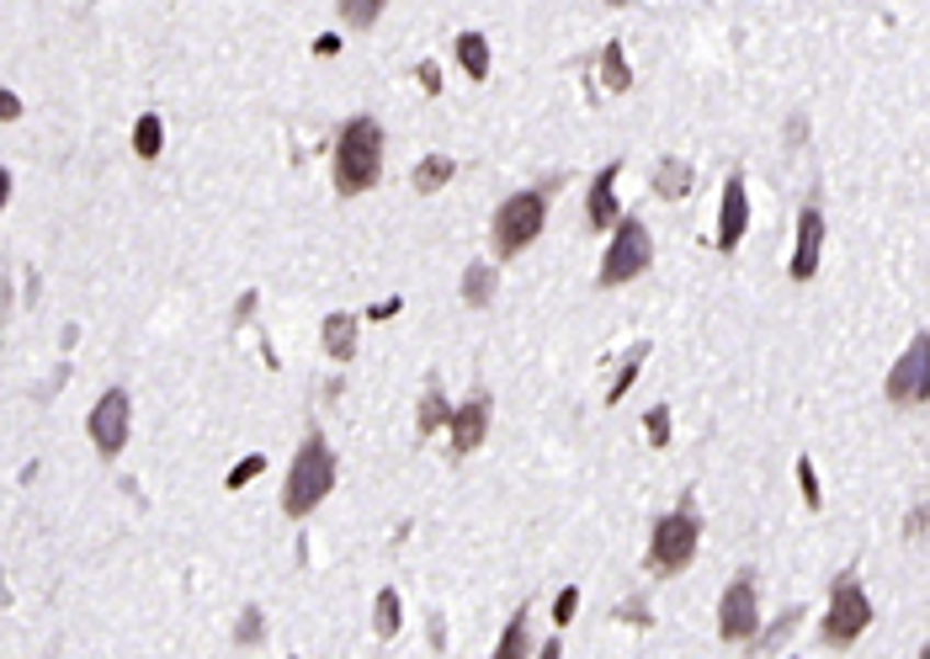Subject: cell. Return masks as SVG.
I'll list each match as a JSON object with an SVG mask.
<instances>
[{
  "mask_svg": "<svg viewBox=\"0 0 930 659\" xmlns=\"http://www.w3.org/2000/svg\"><path fill=\"white\" fill-rule=\"evenodd\" d=\"M11 117H22V96H16V91H0V123H11Z\"/></svg>",
  "mask_w": 930,
  "mask_h": 659,
  "instance_id": "cell-32",
  "label": "cell"
},
{
  "mask_svg": "<svg viewBox=\"0 0 930 659\" xmlns=\"http://www.w3.org/2000/svg\"><path fill=\"white\" fill-rule=\"evenodd\" d=\"M463 298H468L474 309H484V304L495 298V266H484V261H474V266L463 272Z\"/></svg>",
  "mask_w": 930,
  "mask_h": 659,
  "instance_id": "cell-19",
  "label": "cell"
},
{
  "mask_svg": "<svg viewBox=\"0 0 930 659\" xmlns=\"http://www.w3.org/2000/svg\"><path fill=\"white\" fill-rule=\"evenodd\" d=\"M336 489V452L325 436H309L298 457H293V468H287V485H282V511L287 516H304L314 511L325 495Z\"/></svg>",
  "mask_w": 930,
  "mask_h": 659,
  "instance_id": "cell-2",
  "label": "cell"
},
{
  "mask_svg": "<svg viewBox=\"0 0 930 659\" xmlns=\"http://www.w3.org/2000/svg\"><path fill=\"white\" fill-rule=\"evenodd\" d=\"M543 659H564V644H558V638H553L548 649H543Z\"/></svg>",
  "mask_w": 930,
  "mask_h": 659,
  "instance_id": "cell-36",
  "label": "cell"
},
{
  "mask_svg": "<svg viewBox=\"0 0 930 659\" xmlns=\"http://www.w3.org/2000/svg\"><path fill=\"white\" fill-rule=\"evenodd\" d=\"M617 171H622V160H612V166H601L596 181H590V197H586L590 229H612V224L622 218V208H617Z\"/></svg>",
  "mask_w": 930,
  "mask_h": 659,
  "instance_id": "cell-12",
  "label": "cell"
},
{
  "mask_svg": "<svg viewBox=\"0 0 930 659\" xmlns=\"http://www.w3.org/2000/svg\"><path fill=\"white\" fill-rule=\"evenodd\" d=\"M341 11H345V22H351V27H373V22L383 16V0H345Z\"/></svg>",
  "mask_w": 930,
  "mask_h": 659,
  "instance_id": "cell-25",
  "label": "cell"
},
{
  "mask_svg": "<svg viewBox=\"0 0 930 659\" xmlns=\"http://www.w3.org/2000/svg\"><path fill=\"white\" fill-rule=\"evenodd\" d=\"M11 203V171H0V208Z\"/></svg>",
  "mask_w": 930,
  "mask_h": 659,
  "instance_id": "cell-35",
  "label": "cell"
},
{
  "mask_svg": "<svg viewBox=\"0 0 930 659\" xmlns=\"http://www.w3.org/2000/svg\"><path fill=\"white\" fill-rule=\"evenodd\" d=\"M696 516L687 511H676V516H659L655 521V537H649V564H655V575H681L696 554Z\"/></svg>",
  "mask_w": 930,
  "mask_h": 659,
  "instance_id": "cell-6",
  "label": "cell"
},
{
  "mask_svg": "<svg viewBox=\"0 0 930 659\" xmlns=\"http://www.w3.org/2000/svg\"><path fill=\"white\" fill-rule=\"evenodd\" d=\"M745 224H750V192H745V175H728L724 208H718V250H734V245L745 240Z\"/></svg>",
  "mask_w": 930,
  "mask_h": 659,
  "instance_id": "cell-11",
  "label": "cell"
},
{
  "mask_svg": "<svg viewBox=\"0 0 930 659\" xmlns=\"http://www.w3.org/2000/svg\"><path fill=\"white\" fill-rule=\"evenodd\" d=\"M405 623V612H399V590H378V606H373V627H378V638H394Z\"/></svg>",
  "mask_w": 930,
  "mask_h": 659,
  "instance_id": "cell-22",
  "label": "cell"
},
{
  "mask_svg": "<svg viewBox=\"0 0 930 659\" xmlns=\"http://www.w3.org/2000/svg\"><path fill=\"white\" fill-rule=\"evenodd\" d=\"M543 218H548V197H543V192H517V197H506L500 213H495V250H500V255L526 250V245L543 235Z\"/></svg>",
  "mask_w": 930,
  "mask_h": 659,
  "instance_id": "cell-3",
  "label": "cell"
},
{
  "mask_svg": "<svg viewBox=\"0 0 930 659\" xmlns=\"http://www.w3.org/2000/svg\"><path fill=\"white\" fill-rule=\"evenodd\" d=\"M797 489H803V500H808V511H819V474H814V463L808 457H797Z\"/></svg>",
  "mask_w": 930,
  "mask_h": 659,
  "instance_id": "cell-27",
  "label": "cell"
},
{
  "mask_svg": "<svg viewBox=\"0 0 930 659\" xmlns=\"http://www.w3.org/2000/svg\"><path fill=\"white\" fill-rule=\"evenodd\" d=\"M452 175H457V166H452L447 155H426V160L415 166V192H442Z\"/></svg>",
  "mask_w": 930,
  "mask_h": 659,
  "instance_id": "cell-16",
  "label": "cell"
},
{
  "mask_svg": "<svg viewBox=\"0 0 930 659\" xmlns=\"http://www.w3.org/2000/svg\"><path fill=\"white\" fill-rule=\"evenodd\" d=\"M644 431H649V442H655V447H665V442H670V410L655 405V410L644 416Z\"/></svg>",
  "mask_w": 930,
  "mask_h": 659,
  "instance_id": "cell-28",
  "label": "cell"
},
{
  "mask_svg": "<svg viewBox=\"0 0 930 659\" xmlns=\"http://www.w3.org/2000/svg\"><path fill=\"white\" fill-rule=\"evenodd\" d=\"M415 80L426 86V96H436V91H442V70H436V65H420V70H415Z\"/></svg>",
  "mask_w": 930,
  "mask_h": 659,
  "instance_id": "cell-31",
  "label": "cell"
},
{
  "mask_svg": "<svg viewBox=\"0 0 930 659\" xmlns=\"http://www.w3.org/2000/svg\"><path fill=\"white\" fill-rule=\"evenodd\" d=\"M383 171V128L373 117H351L336 139V192L341 197H356L367 192Z\"/></svg>",
  "mask_w": 930,
  "mask_h": 659,
  "instance_id": "cell-1",
  "label": "cell"
},
{
  "mask_svg": "<svg viewBox=\"0 0 930 659\" xmlns=\"http://www.w3.org/2000/svg\"><path fill=\"white\" fill-rule=\"evenodd\" d=\"M261 612H256V606H245L240 612V633H235V638H240V644H261Z\"/></svg>",
  "mask_w": 930,
  "mask_h": 659,
  "instance_id": "cell-30",
  "label": "cell"
},
{
  "mask_svg": "<svg viewBox=\"0 0 930 659\" xmlns=\"http://www.w3.org/2000/svg\"><path fill=\"white\" fill-rule=\"evenodd\" d=\"M452 457H468L489 431V399H468L463 410H452Z\"/></svg>",
  "mask_w": 930,
  "mask_h": 659,
  "instance_id": "cell-13",
  "label": "cell"
},
{
  "mask_svg": "<svg viewBox=\"0 0 930 659\" xmlns=\"http://www.w3.org/2000/svg\"><path fill=\"white\" fill-rule=\"evenodd\" d=\"M644 356H649V346H644V341H638V351H627V362L617 367V383L606 388V405H617L622 394L633 388V378H638V367H644Z\"/></svg>",
  "mask_w": 930,
  "mask_h": 659,
  "instance_id": "cell-24",
  "label": "cell"
},
{
  "mask_svg": "<svg viewBox=\"0 0 930 659\" xmlns=\"http://www.w3.org/2000/svg\"><path fill=\"white\" fill-rule=\"evenodd\" d=\"M128 420H134V405H128V388H106L91 410V442L102 457H117L128 447Z\"/></svg>",
  "mask_w": 930,
  "mask_h": 659,
  "instance_id": "cell-7",
  "label": "cell"
},
{
  "mask_svg": "<svg viewBox=\"0 0 930 659\" xmlns=\"http://www.w3.org/2000/svg\"><path fill=\"white\" fill-rule=\"evenodd\" d=\"M920 659H930V649H920Z\"/></svg>",
  "mask_w": 930,
  "mask_h": 659,
  "instance_id": "cell-37",
  "label": "cell"
},
{
  "mask_svg": "<svg viewBox=\"0 0 930 659\" xmlns=\"http://www.w3.org/2000/svg\"><path fill=\"white\" fill-rule=\"evenodd\" d=\"M420 436H431V431H442L452 420V410H447V399H442V388H426V399H420Z\"/></svg>",
  "mask_w": 930,
  "mask_h": 659,
  "instance_id": "cell-21",
  "label": "cell"
},
{
  "mask_svg": "<svg viewBox=\"0 0 930 659\" xmlns=\"http://www.w3.org/2000/svg\"><path fill=\"white\" fill-rule=\"evenodd\" d=\"M575 612H580V590H575V586L558 590V601H553V623L569 627V623H575Z\"/></svg>",
  "mask_w": 930,
  "mask_h": 659,
  "instance_id": "cell-29",
  "label": "cell"
},
{
  "mask_svg": "<svg viewBox=\"0 0 930 659\" xmlns=\"http://www.w3.org/2000/svg\"><path fill=\"white\" fill-rule=\"evenodd\" d=\"M160 144H166V123L155 117V112H144L134 123V149H138V160H155L160 155Z\"/></svg>",
  "mask_w": 930,
  "mask_h": 659,
  "instance_id": "cell-20",
  "label": "cell"
},
{
  "mask_svg": "<svg viewBox=\"0 0 930 659\" xmlns=\"http://www.w3.org/2000/svg\"><path fill=\"white\" fill-rule=\"evenodd\" d=\"M655 192L665 197V203H681V197L691 192V166H687V160H676V155H670V160H659Z\"/></svg>",
  "mask_w": 930,
  "mask_h": 659,
  "instance_id": "cell-15",
  "label": "cell"
},
{
  "mask_svg": "<svg viewBox=\"0 0 930 659\" xmlns=\"http://www.w3.org/2000/svg\"><path fill=\"white\" fill-rule=\"evenodd\" d=\"M760 623V606H756V580L750 575H739L734 586L724 590V606H718V633H724L728 644H739V638H750Z\"/></svg>",
  "mask_w": 930,
  "mask_h": 659,
  "instance_id": "cell-9",
  "label": "cell"
},
{
  "mask_svg": "<svg viewBox=\"0 0 930 659\" xmlns=\"http://www.w3.org/2000/svg\"><path fill=\"white\" fill-rule=\"evenodd\" d=\"M457 65L468 70V80H484L489 75V43L479 33H463L457 37Z\"/></svg>",
  "mask_w": 930,
  "mask_h": 659,
  "instance_id": "cell-17",
  "label": "cell"
},
{
  "mask_svg": "<svg viewBox=\"0 0 930 659\" xmlns=\"http://www.w3.org/2000/svg\"><path fill=\"white\" fill-rule=\"evenodd\" d=\"M649 255H655V240L638 218H617V235H612V250L601 261V287H622L633 282L638 272H649Z\"/></svg>",
  "mask_w": 930,
  "mask_h": 659,
  "instance_id": "cell-5",
  "label": "cell"
},
{
  "mask_svg": "<svg viewBox=\"0 0 930 659\" xmlns=\"http://www.w3.org/2000/svg\"><path fill=\"white\" fill-rule=\"evenodd\" d=\"M388 314H399V298H388V304H373V319H388Z\"/></svg>",
  "mask_w": 930,
  "mask_h": 659,
  "instance_id": "cell-34",
  "label": "cell"
},
{
  "mask_svg": "<svg viewBox=\"0 0 930 659\" xmlns=\"http://www.w3.org/2000/svg\"><path fill=\"white\" fill-rule=\"evenodd\" d=\"M314 54H319V59L341 54V37H336V33H319V37H314Z\"/></svg>",
  "mask_w": 930,
  "mask_h": 659,
  "instance_id": "cell-33",
  "label": "cell"
},
{
  "mask_svg": "<svg viewBox=\"0 0 930 659\" xmlns=\"http://www.w3.org/2000/svg\"><path fill=\"white\" fill-rule=\"evenodd\" d=\"M866 627H872V601L862 595L857 575H840L835 590H829V617H825V644L829 649H846L857 644Z\"/></svg>",
  "mask_w": 930,
  "mask_h": 659,
  "instance_id": "cell-4",
  "label": "cell"
},
{
  "mask_svg": "<svg viewBox=\"0 0 930 659\" xmlns=\"http://www.w3.org/2000/svg\"><path fill=\"white\" fill-rule=\"evenodd\" d=\"M819 250H825V213L803 208L797 213V250H793V282H808L819 272Z\"/></svg>",
  "mask_w": 930,
  "mask_h": 659,
  "instance_id": "cell-10",
  "label": "cell"
},
{
  "mask_svg": "<svg viewBox=\"0 0 930 659\" xmlns=\"http://www.w3.org/2000/svg\"><path fill=\"white\" fill-rule=\"evenodd\" d=\"M601 80H606V91H627V86H633V70H627L622 43H606V48H601Z\"/></svg>",
  "mask_w": 930,
  "mask_h": 659,
  "instance_id": "cell-18",
  "label": "cell"
},
{
  "mask_svg": "<svg viewBox=\"0 0 930 659\" xmlns=\"http://www.w3.org/2000/svg\"><path fill=\"white\" fill-rule=\"evenodd\" d=\"M261 468H266V457H261V452H250V457H240V463L229 468V489H245L250 479H261Z\"/></svg>",
  "mask_w": 930,
  "mask_h": 659,
  "instance_id": "cell-26",
  "label": "cell"
},
{
  "mask_svg": "<svg viewBox=\"0 0 930 659\" xmlns=\"http://www.w3.org/2000/svg\"><path fill=\"white\" fill-rule=\"evenodd\" d=\"M930 394V336H915L909 351L894 362V373H888V399L894 405H920Z\"/></svg>",
  "mask_w": 930,
  "mask_h": 659,
  "instance_id": "cell-8",
  "label": "cell"
},
{
  "mask_svg": "<svg viewBox=\"0 0 930 659\" xmlns=\"http://www.w3.org/2000/svg\"><path fill=\"white\" fill-rule=\"evenodd\" d=\"M319 341L330 356H356V319L351 314H325V325H319Z\"/></svg>",
  "mask_w": 930,
  "mask_h": 659,
  "instance_id": "cell-14",
  "label": "cell"
},
{
  "mask_svg": "<svg viewBox=\"0 0 930 659\" xmlns=\"http://www.w3.org/2000/svg\"><path fill=\"white\" fill-rule=\"evenodd\" d=\"M495 659H526V606H521L511 627L500 633V644H495Z\"/></svg>",
  "mask_w": 930,
  "mask_h": 659,
  "instance_id": "cell-23",
  "label": "cell"
}]
</instances>
